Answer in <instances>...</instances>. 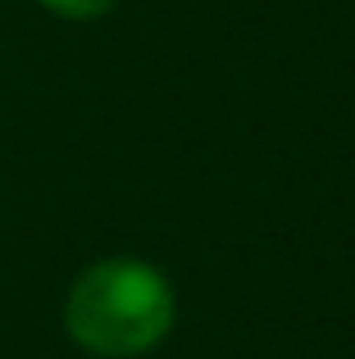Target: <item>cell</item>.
<instances>
[{"instance_id": "obj_1", "label": "cell", "mask_w": 355, "mask_h": 359, "mask_svg": "<svg viewBox=\"0 0 355 359\" xmlns=\"http://www.w3.org/2000/svg\"><path fill=\"white\" fill-rule=\"evenodd\" d=\"M64 327L91 355H146L173 327V287L142 259H100L73 282Z\"/></svg>"}, {"instance_id": "obj_2", "label": "cell", "mask_w": 355, "mask_h": 359, "mask_svg": "<svg viewBox=\"0 0 355 359\" xmlns=\"http://www.w3.org/2000/svg\"><path fill=\"white\" fill-rule=\"evenodd\" d=\"M46 9H55V14L64 18H100L105 9H114L119 0H41Z\"/></svg>"}]
</instances>
